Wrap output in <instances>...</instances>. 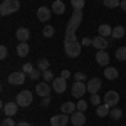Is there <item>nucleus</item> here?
<instances>
[{
  "label": "nucleus",
  "instance_id": "nucleus-1",
  "mask_svg": "<svg viewBox=\"0 0 126 126\" xmlns=\"http://www.w3.org/2000/svg\"><path fill=\"white\" fill-rule=\"evenodd\" d=\"M81 20H82V10H74V14L67 24V29H66L64 50H66V56L72 59L81 54V42L78 40V35H76V29L79 27Z\"/></svg>",
  "mask_w": 126,
  "mask_h": 126
},
{
  "label": "nucleus",
  "instance_id": "nucleus-2",
  "mask_svg": "<svg viewBox=\"0 0 126 126\" xmlns=\"http://www.w3.org/2000/svg\"><path fill=\"white\" fill-rule=\"evenodd\" d=\"M20 9V2L19 0H3L2 5H0V14L5 17L9 14H15Z\"/></svg>",
  "mask_w": 126,
  "mask_h": 126
},
{
  "label": "nucleus",
  "instance_id": "nucleus-3",
  "mask_svg": "<svg viewBox=\"0 0 126 126\" xmlns=\"http://www.w3.org/2000/svg\"><path fill=\"white\" fill-rule=\"evenodd\" d=\"M32 99H34V96H32L30 91H20L17 94V97H15V103L22 108H27L32 104Z\"/></svg>",
  "mask_w": 126,
  "mask_h": 126
},
{
  "label": "nucleus",
  "instance_id": "nucleus-4",
  "mask_svg": "<svg viewBox=\"0 0 126 126\" xmlns=\"http://www.w3.org/2000/svg\"><path fill=\"white\" fill-rule=\"evenodd\" d=\"M118 103H119V94L116 91H108L104 94V104H108L109 108L118 106Z\"/></svg>",
  "mask_w": 126,
  "mask_h": 126
},
{
  "label": "nucleus",
  "instance_id": "nucleus-5",
  "mask_svg": "<svg viewBox=\"0 0 126 126\" xmlns=\"http://www.w3.org/2000/svg\"><path fill=\"white\" fill-rule=\"evenodd\" d=\"M69 121H71V118L66 113H61V114H56L50 118V126H66Z\"/></svg>",
  "mask_w": 126,
  "mask_h": 126
},
{
  "label": "nucleus",
  "instance_id": "nucleus-6",
  "mask_svg": "<svg viewBox=\"0 0 126 126\" xmlns=\"http://www.w3.org/2000/svg\"><path fill=\"white\" fill-rule=\"evenodd\" d=\"M25 72H22V71H19V72H12L9 76V82L12 84V86H20V84H24V81H25Z\"/></svg>",
  "mask_w": 126,
  "mask_h": 126
},
{
  "label": "nucleus",
  "instance_id": "nucleus-7",
  "mask_svg": "<svg viewBox=\"0 0 126 126\" xmlns=\"http://www.w3.org/2000/svg\"><path fill=\"white\" fill-rule=\"evenodd\" d=\"M86 91H87V84L81 82V81H76L74 86H72V96L74 97H82Z\"/></svg>",
  "mask_w": 126,
  "mask_h": 126
},
{
  "label": "nucleus",
  "instance_id": "nucleus-8",
  "mask_svg": "<svg viewBox=\"0 0 126 126\" xmlns=\"http://www.w3.org/2000/svg\"><path fill=\"white\" fill-rule=\"evenodd\" d=\"M71 123H72L74 126H82L84 123H86V116H84V113L76 109V111L71 114Z\"/></svg>",
  "mask_w": 126,
  "mask_h": 126
},
{
  "label": "nucleus",
  "instance_id": "nucleus-9",
  "mask_svg": "<svg viewBox=\"0 0 126 126\" xmlns=\"http://www.w3.org/2000/svg\"><path fill=\"white\" fill-rule=\"evenodd\" d=\"M101 89V79L99 78H91L87 82V91L91 94H97V91Z\"/></svg>",
  "mask_w": 126,
  "mask_h": 126
},
{
  "label": "nucleus",
  "instance_id": "nucleus-10",
  "mask_svg": "<svg viewBox=\"0 0 126 126\" xmlns=\"http://www.w3.org/2000/svg\"><path fill=\"white\" fill-rule=\"evenodd\" d=\"M96 62L99 66H103V67H108V64H109V54H108L106 50H97Z\"/></svg>",
  "mask_w": 126,
  "mask_h": 126
},
{
  "label": "nucleus",
  "instance_id": "nucleus-11",
  "mask_svg": "<svg viewBox=\"0 0 126 126\" xmlns=\"http://www.w3.org/2000/svg\"><path fill=\"white\" fill-rule=\"evenodd\" d=\"M52 89L56 91V93H64L66 91V79L64 78H56L54 81H52Z\"/></svg>",
  "mask_w": 126,
  "mask_h": 126
},
{
  "label": "nucleus",
  "instance_id": "nucleus-12",
  "mask_svg": "<svg viewBox=\"0 0 126 126\" xmlns=\"http://www.w3.org/2000/svg\"><path fill=\"white\" fill-rule=\"evenodd\" d=\"M91 46H93V47H96L97 50H104V49L108 47V40H106V37L97 35V37H94V39H93Z\"/></svg>",
  "mask_w": 126,
  "mask_h": 126
},
{
  "label": "nucleus",
  "instance_id": "nucleus-13",
  "mask_svg": "<svg viewBox=\"0 0 126 126\" xmlns=\"http://www.w3.org/2000/svg\"><path fill=\"white\" fill-rule=\"evenodd\" d=\"M35 93H37V96L46 97V96L50 94V86H49L47 82H39L37 87H35Z\"/></svg>",
  "mask_w": 126,
  "mask_h": 126
},
{
  "label": "nucleus",
  "instance_id": "nucleus-14",
  "mask_svg": "<svg viewBox=\"0 0 126 126\" xmlns=\"http://www.w3.org/2000/svg\"><path fill=\"white\" fill-rule=\"evenodd\" d=\"M17 109H19V104H17V103H12V101H10V103H5V104H3V113H5V116L12 118L17 113Z\"/></svg>",
  "mask_w": 126,
  "mask_h": 126
},
{
  "label": "nucleus",
  "instance_id": "nucleus-15",
  "mask_svg": "<svg viewBox=\"0 0 126 126\" xmlns=\"http://www.w3.org/2000/svg\"><path fill=\"white\" fill-rule=\"evenodd\" d=\"M15 37L20 40V42H27V40L30 39V32L27 27H20V29H17V32H15Z\"/></svg>",
  "mask_w": 126,
  "mask_h": 126
},
{
  "label": "nucleus",
  "instance_id": "nucleus-16",
  "mask_svg": "<svg viewBox=\"0 0 126 126\" xmlns=\"http://www.w3.org/2000/svg\"><path fill=\"white\" fill-rule=\"evenodd\" d=\"M50 10H52V9H47V7H40V9L37 10V19H39L40 22H47V20L50 19Z\"/></svg>",
  "mask_w": 126,
  "mask_h": 126
},
{
  "label": "nucleus",
  "instance_id": "nucleus-17",
  "mask_svg": "<svg viewBox=\"0 0 126 126\" xmlns=\"http://www.w3.org/2000/svg\"><path fill=\"white\" fill-rule=\"evenodd\" d=\"M52 12L57 14V15L64 14V12H66V5H64V2H62V0H56V2L52 3Z\"/></svg>",
  "mask_w": 126,
  "mask_h": 126
},
{
  "label": "nucleus",
  "instance_id": "nucleus-18",
  "mask_svg": "<svg viewBox=\"0 0 126 126\" xmlns=\"http://www.w3.org/2000/svg\"><path fill=\"white\" fill-rule=\"evenodd\" d=\"M97 32H99L101 37H111V34H113V27L108 25V24H103V25H99Z\"/></svg>",
  "mask_w": 126,
  "mask_h": 126
},
{
  "label": "nucleus",
  "instance_id": "nucleus-19",
  "mask_svg": "<svg viewBox=\"0 0 126 126\" xmlns=\"http://www.w3.org/2000/svg\"><path fill=\"white\" fill-rule=\"evenodd\" d=\"M104 78L109 79V81L116 79V78H118V69H116V67H111V66L104 67Z\"/></svg>",
  "mask_w": 126,
  "mask_h": 126
},
{
  "label": "nucleus",
  "instance_id": "nucleus-20",
  "mask_svg": "<svg viewBox=\"0 0 126 126\" xmlns=\"http://www.w3.org/2000/svg\"><path fill=\"white\" fill-rule=\"evenodd\" d=\"M125 27L123 25H116V27H113V34H111V37L113 39H123L125 37Z\"/></svg>",
  "mask_w": 126,
  "mask_h": 126
},
{
  "label": "nucleus",
  "instance_id": "nucleus-21",
  "mask_svg": "<svg viewBox=\"0 0 126 126\" xmlns=\"http://www.w3.org/2000/svg\"><path fill=\"white\" fill-rule=\"evenodd\" d=\"M109 111H111V108L108 106V104H99L96 109V114L99 118H104V116H109Z\"/></svg>",
  "mask_w": 126,
  "mask_h": 126
},
{
  "label": "nucleus",
  "instance_id": "nucleus-22",
  "mask_svg": "<svg viewBox=\"0 0 126 126\" xmlns=\"http://www.w3.org/2000/svg\"><path fill=\"white\" fill-rule=\"evenodd\" d=\"M29 44L27 42H20L19 47H17V54H19L20 57H25V56H29Z\"/></svg>",
  "mask_w": 126,
  "mask_h": 126
},
{
  "label": "nucleus",
  "instance_id": "nucleus-23",
  "mask_svg": "<svg viewBox=\"0 0 126 126\" xmlns=\"http://www.w3.org/2000/svg\"><path fill=\"white\" fill-rule=\"evenodd\" d=\"M61 109H62V113H66V114H72L78 108H76L74 103H64V104L61 106Z\"/></svg>",
  "mask_w": 126,
  "mask_h": 126
},
{
  "label": "nucleus",
  "instance_id": "nucleus-24",
  "mask_svg": "<svg viewBox=\"0 0 126 126\" xmlns=\"http://www.w3.org/2000/svg\"><path fill=\"white\" fill-rule=\"evenodd\" d=\"M109 116L113 118V119H119V118L123 116V111L119 109L118 106H114V108H111V111H109Z\"/></svg>",
  "mask_w": 126,
  "mask_h": 126
},
{
  "label": "nucleus",
  "instance_id": "nucleus-25",
  "mask_svg": "<svg viewBox=\"0 0 126 126\" xmlns=\"http://www.w3.org/2000/svg\"><path fill=\"white\" fill-rule=\"evenodd\" d=\"M116 59L118 61H126V46L116 49Z\"/></svg>",
  "mask_w": 126,
  "mask_h": 126
},
{
  "label": "nucleus",
  "instance_id": "nucleus-26",
  "mask_svg": "<svg viewBox=\"0 0 126 126\" xmlns=\"http://www.w3.org/2000/svg\"><path fill=\"white\" fill-rule=\"evenodd\" d=\"M71 3H72L74 10H82L86 5V0H71Z\"/></svg>",
  "mask_w": 126,
  "mask_h": 126
},
{
  "label": "nucleus",
  "instance_id": "nucleus-27",
  "mask_svg": "<svg viewBox=\"0 0 126 126\" xmlns=\"http://www.w3.org/2000/svg\"><path fill=\"white\" fill-rule=\"evenodd\" d=\"M119 3H121V0H104V7L108 9H116L119 7Z\"/></svg>",
  "mask_w": 126,
  "mask_h": 126
},
{
  "label": "nucleus",
  "instance_id": "nucleus-28",
  "mask_svg": "<svg viewBox=\"0 0 126 126\" xmlns=\"http://www.w3.org/2000/svg\"><path fill=\"white\" fill-rule=\"evenodd\" d=\"M37 69H40L42 72L47 71V69H49V61H47V59H40L39 62H37Z\"/></svg>",
  "mask_w": 126,
  "mask_h": 126
},
{
  "label": "nucleus",
  "instance_id": "nucleus-29",
  "mask_svg": "<svg viewBox=\"0 0 126 126\" xmlns=\"http://www.w3.org/2000/svg\"><path fill=\"white\" fill-rule=\"evenodd\" d=\"M39 78H42V71H40V69H34L29 74V79H32V81H37Z\"/></svg>",
  "mask_w": 126,
  "mask_h": 126
},
{
  "label": "nucleus",
  "instance_id": "nucleus-30",
  "mask_svg": "<svg viewBox=\"0 0 126 126\" xmlns=\"http://www.w3.org/2000/svg\"><path fill=\"white\" fill-rule=\"evenodd\" d=\"M42 32H44V37H52L54 35V27L52 25H46Z\"/></svg>",
  "mask_w": 126,
  "mask_h": 126
},
{
  "label": "nucleus",
  "instance_id": "nucleus-31",
  "mask_svg": "<svg viewBox=\"0 0 126 126\" xmlns=\"http://www.w3.org/2000/svg\"><path fill=\"white\" fill-rule=\"evenodd\" d=\"M76 108H78V111H82V113H84V111L87 109V103L84 101V99H81L78 104H76Z\"/></svg>",
  "mask_w": 126,
  "mask_h": 126
},
{
  "label": "nucleus",
  "instance_id": "nucleus-32",
  "mask_svg": "<svg viewBox=\"0 0 126 126\" xmlns=\"http://www.w3.org/2000/svg\"><path fill=\"white\" fill-rule=\"evenodd\" d=\"M0 126H17V125L14 123V119H12L10 116H7L3 121H2V125H0Z\"/></svg>",
  "mask_w": 126,
  "mask_h": 126
},
{
  "label": "nucleus",
  "instance_id": "nucleus-33",
  "mask_svg": "<svg viewBox=\"0 0 126 126\" xmlns=\"http://www.w3.org/2000/svg\"><path fill=\"white\" fill-rule=\"evenodd\" d=\"M42 78H44V79L49 82V81H54V79H52V78H54V74H52V72L47 69V71H44V72H42Z\"/></svg>",
  "mask_w": 126,
  "mask_h": 126
},
{
  "label": "nucleus",
  "instance_id": "nucleus-34",
  "mask_svg": "<svg viewBox=\"0 0 126 126\" xmlns=\"http://www.w3.org/2000/svg\"><path fill=\"white\" fill-rule=\"evenodd\" d=\"M34 66H32V64H24V67H22V72H25V74H27V76H29L30 72H32V71H34Z\"/></svg>",
  "mask_w": 126,
  "mask_h": 126
},
{
  "label": "nucleus",
  "instance_id": "nucleus-35",
  "mask_svg": "<svg viewBox=\"0 0 126 126\" xmlns=\"http://www.w3.org/2000/svg\"><path fill=\"white\" fill-rule=\"evenodd\" d=\"M7 56H9V50H7L5 46H2V47H0V59H5Z\"/></svg>",
  "mask_w": 126,
  "mask_h": 126
},
{
  "label": "nucleus",
  "instance_id": "nucleus-36",
  "mask_svg": "<svg viewBox=\"0 0 126 126\" xmlns=\"http://www.w3.org/2000/svg\"><path fill=\"white\" fill-rule=\"evenodd\" d=\"M91 103H93V104H97V106H99V103H101L99 96H97V94H91Z\"/></svg>",
  "mask_w": 126,
  "mask_h": 126
},
{
  "label": "nucleus",
  "instance_id": "nucleus-37",
  "mask_svg": "<svg viewBox=\"0 0 126 126\" xmlns=\"http://www.w3.org/2000/svg\"><path fill=\"white\" fill-rule=\"evenodd\" d=\"M74 78H76V81H81V82H82V81L86 79V74H84V72H78Z\"/></svg>",
  "mask_w": 126,
  "mask_h": 126
},
{
  "label": "nucleus",
  "instance_id": "nucleus-38",
  "mask_svg": "<svg viewBox=\"0 0 126 126\" xmlns=\"http://www.w3.org/2000/svg\"><path fill=\"white\" fill-rule=\"evenodd\" d=\"M69 76H71V72H69L67 69H64V71H62V72H61V78H64V79H67Z\"/></svg>",
  "mask_w": 126,
  "mask_h": 126
},
{
  "label": "nucleus",
  "instance_id": "nucleus-39",
  "mask_svg": "<svg viewBox=\"0 0 126 126\" xmlns=\"http://www.w3.org/2000/svg\"><path fill=\"white\" fill-rule=\"evenodd\" d=\"M49 103H50V97H49V96H46L44 99H42V106H47Z\"/></svg>",
  "mask_w": 126,
  "mask_h": 126
},
{
  "label": "nucleus",
  "instance_id": "nucleus-40",
  "mask_svg": "<svg viewBox=\"0 0 126 126\" xmlns=\"http://www.w3.org/2000/svg\"><path fill=\"white\" fill-rule=\"evenodd\" d=\"M119 7H121V9H123V10L126 12V0H121V3H119Z\"/></svg>",
  "mask_w": 126,
  "mask_h": 126
},
{
  "label": "nucleus",
  "instance_id": "nucleus-41",
  "mask_svg": "<svg viewBox=\"0 0 126 126\" xmlns=\"http://www.w3.org/2000/svg\"><path fill=\"white\" fill-rule=\"evenodd\" d=\"M91 42H93L91 39H84V40H82V44H84V46H87V44H91Z\"/></svg>",
  "mask_w": 126,
  "mask_h": 126
},
{
  "label": "nucleus",
  "instance_id": "nucleus-42",
  "mask_svg": "<svg viewBox=\"0 0 126 126\" xmlns=\"http://www.w3.org/2000/svg\"><path fill=\"white\" fill-rule=\"evenodd\" d=\"M17 126H30V125H29V123H25V121H22V123H19Z\"/></svg>",
  "mask_w": 126,
  "mask_h": 126
}]
</instances>
